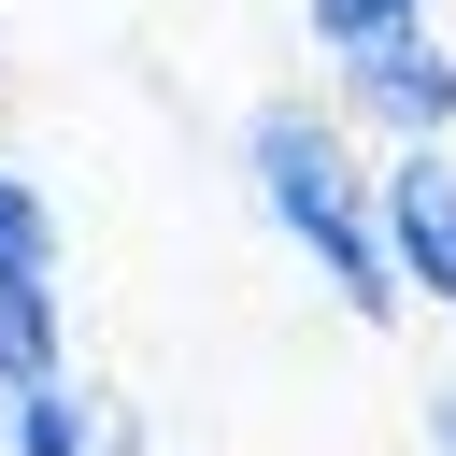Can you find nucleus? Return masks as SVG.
Returning a JSON list of instances; mask_svg holds the SVG:
<instances>
[{
    "label": "nucleus",
    "instance_id": "0eeeda50",
    "mask_svg": "<svg viewBox=\"0 0 456 456\" xmlns=\"http://www.w3.org/2000/svg\"><path fill=\"white\" fill-rule=\"evenodd\" d=\"M0 285H57V200L28 171H0Z\"/></svg>",
    "mask_w": 456,
    "mask_h": 456
},
{
    "label": "nucleus",
    "instance_id": "f257e3e1",
    "mask_svg": "<svg viewBox=\"0 0 456 456\" xmlns=\"http://www.w3.org/2000/svg\"><path fill=\"white\" fill-rule=\"evenodd\" d=\"M242 171H256V214L342 285V314L356 328H399L413 299H399V271H385V214H370V157H356V128L328 114V100H256L242 114Z\"/></svg>",
    "mask_w": 456,
    "mask_h": 456
},
{
    "label": "nucleus",
    "instance_id": "7ed1b4c3",
    "mask_svg": "<svg viewBox=\"0 0 456 456\" xmlns=\"http://www.w3.org/2000/svg\"><path fill=\"white\" fill-rule=\"evenodd\" d=\"M342 128H370L385 157L399 142H456V43H385V57H342Z\"/></svg>",
    "mask_w": 456,
    "mask_h": 456
},
{
    "label": "nucleus",
    "instance_id": "39448f33",
    "mask_svg": "<svg viewBox=\"0 0 456 456\" xmlns=\"http://www.w3.org/2000/svg\"><path fill=\"white\" fill-rule=\"evenodd\" d=\"M71 385V328H57V285H0V399H43Z\"/></svg>",
    "mask_w": 456,
    "mask_h": 456
},
{
    "label": "nucleus",
    "instance_id": "f03ea898",
    "mask_svg": "<svg viewBox=\"0 0 456 456\" xmlns=\"http://www.w3.org/2000/svg\"><path fill=\"white\" fill-rule=\"evenodd\" d=\"M370 214H385L399 299H442V314H456V142H399V157L370 171Z\"/></svg>",
    "mask_w": 456,
    "mask_h": 456
},
{
    "label": "nucleus",
    "instance_id": "20e7f679",
    "mask_svg": "<svg viewBox=\"0 0 456 456\" xmlns=\"http://www.w3.org/2000/svg\"><path fill=\"white\" fill-rule=\"evenodd\" d=\"M0 456H142V413L100 385H43V399H0Z\"/></svg>",
    "mask_w": 456,
    "mask_h": 456
},
{
    "label": "nucleus",
    "instance_id": "423d86ee",
    "mask_svg": "<svg viewBox=\"0 0 456 456\" xmlns=\"http://www.w3.org/2000/svg\"><path fill=\"white\" fill-rule=\"evenodd\" d=\"M428 14L442 0H299V28L328 43V71L342 57H385V43H428Z\"/></svg>",
    "mask_w": 456,
    "mask_h": 456
},
{
    "label": "nucleus",
    "instance_id": "6e6552de",
    "mask_svg": "<svg viewBox=\"0 0 456 456\" xmlns=\"http://www.w3.org/2000/svg\"><path fill=\"white\" fill-rule=\"evenodd\" d=\"M428 428H442V456H456V385H442V399H428Z\"/></svg>",
    "mask_w": 456,
    "mask_h": 456
}]
</instances>
